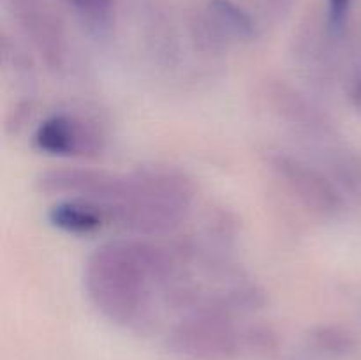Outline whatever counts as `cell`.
Wrapping results in <instances>:
<instances>
[{
    "label": "cell",
    "instance_id": "8992f818",
    "mask_svg": "<svg viewBox=\"0 0 361 360\" xmlns=\"http://www.w3.org/2000/svg\"><path fill=\"white\" fill-rule=\"evenodd\" d=\"M32 141L39 152L53 157L94 155L102 148V136L97 129L69 113H56L42 120Z\"/></svg>",
    "mask_w": 361,
    "mask_h": 360
},
{
    "label": "cell",
    "instance_id": "9c48e42d",
    "mask_svg": "<svg viewBox=\"0 0 361 360\" xmlns=\"http://www.w3.org/2000/svg\"><path fill=\"white\" fill-rule=\"evenodd\" d=\"M210 11L217 21L219 34L236 41H249L256 35V25L250 14L231 0H212Z\"/></svg>",
    "mask_w": 361,
    "mask_h": 360
},
{
    "label": "cell",
    "instance_id": "52a82bcc",
    "mask_svg": "<svg viewBox=\"0 0 361 360\" xmlns=\"http://www.w3.org/2000/svg\"><path fill=\"white\" fill-rule=\"evenodd\" d=\"M48 221L53 228L69 235H92L106 222H111V217L104 205L78 198H66L49 208Z\"/></svg>",
    "mask_w": 361,
    "mask_h": 360
},
{
    "label": "cell",
    "instance_id": "5b68a950",
    "mask_svg": "<svg viewBox=\"0 0 361 360\" xmlns=\"http://www.w3.org/2000/svg\"><path fill=\"white\" fill-rule=\"evenodd\" d=\"M270 168L284 182L296 200L321 217H334L342 208V196L324 173L288 152H275L268 157Z\"/></svg>",
    "mask_w": 361,
    "mask_h": 360
},
{
    "label": "cell",
    "instance_id": "8fae6325",
    "mask_svg": "<svg viewBox=\"0 0 361 360\" xmlns=\"http://www.w3.org/2000/svg\"><path fill=\"white\" fill-rule=\"evenodd\" d=\"M69 4L90 27L102 30L111 23L113 0H69Z\"/></svg>",
    "mask_w": 361,
    "mask_h": 360
},
{
    "label": "cell",
    "instance_id": "6da1fadb",
    "mask_svg": "<svg viewBox=\"0 0 361 360\" xmlns=\"http://www.w3.org/2000/svg\"><path fill=\"white\" fill-rule=\"evenodd\" d=\"M173 258L140 240H109L87 258L83 284L95 309L116 325H136L147 316L152 295L164 286Z\"/></svg>",
    "mask_w": 361,
    "mask_h": 360
},
{
    "label": "cell",
    "instance_id": "277c9868",
    "mask_svg": "<svg viewBox=\"0 0 361 360\" xmlns=\"http://www.w3.org/2000/svg\"><path fill=\"white\" fill-rule=\"evenodd\" d=\"M41 193L49 196H66L88 200L113 207L127 196L130 175L90 168H60L44 172L37 179Z\"/></svg>",
    "mask_w": 361,
    "mask_h": 360
},
{
    "label": "cell",
    "instance_id": "3957f363",
    "mask_svg": "<svg viewBox=\"0 0 361 360\" xmlns=\"http://www.w3.org/2000/svg\"><path fill=\"white\" fill-rule=\"evenodd\" d=\"M166 342L180 359L231 360L247 348V330L236 327L228 311L196 309L173 325Z\"/></svg>",
    "mask_w": 361,
    "mask_h": 360
},
{
    "label": "cell",
    "instance_id": "4fadbf2b",
    "mask_svg": "<svg viewBox=\"0 0 361 360\" xmlns=\"http://www.w3.org/2000/svg\"><path fill=\"white\" fill-rule=\"evenodd\" d=\"M351 99H353V102H355L356 106H360V108H361V76L358 78V80H356L355 87H353Z\"/></svg>",
    "mask_w": 361,
    "mask_h": 360
},
{
    "label": "cell",
    "instance_id": "7c38bea8",
    "mask_svg": "<svg viewBox=\"0 0 361 360\" xmlns=\"http://www.w3.org/2000/svg\"><path fill=\"white\" fill-rule=\"evenodd\" d=\"M351 0H328V25L330 30L341 32L348 21Z\"/></svg>",
    "mask_w": 361,
    "mask_h": 360
},
{
    "label": "cell",
    "instance_id": "7a4b0ae2",
    "mask_svg": "<svg viewBox=\"0 0 361 360\" xmlns=\"http://www.w3.org/2000/svg\"><path fill=\"white\" fill-rule=\"evenodd\" d=\"M192 200V182L182 172L155 166L133 173L127 196L108 210L111 222L140 235H162L182 224Z\"/></svg>",
    "mask_w": 361,
    "mask_h": 360
},
{
    "label": "cell",
    "instance_id": "ba28073f",
    "mask_svg": "<svg viewBox=\"0 0 361 360\" xmlns=\"http://www.w3.org/2000/svg\"><path fill=\"white\" fill-rule=\"evenodd\" d=\"M267 99L282 120L291 126H298L309 133H328L330 126L324 120L323 113L312 104L307 97H303L298 90L289 87L288 83H270L268 85Z\"/></svg>",
    "mask_w": 361,
    "mask_h": 360
},
{
    "label": "cell",
    "instance_id": "30bf717a",
    "mask_svg": "<svg viewBox=\"0 0 361 360\" xmlns=\"http://www.w3.org/2000/svg\"><path fill=\"white\" fill-rule=\"evenodd\" d=\"M307 349L317 356H342L351 352L353 339L341 327H319L307 337Z\"/></svg>",
    "mask_w": 361,
    "mask_h": 360
}]
</instances>
